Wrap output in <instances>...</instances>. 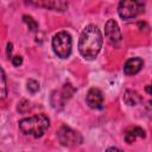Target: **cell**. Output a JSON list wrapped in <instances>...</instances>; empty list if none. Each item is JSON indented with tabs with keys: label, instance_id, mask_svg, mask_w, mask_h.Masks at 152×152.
I'll return each mask as SVG.
<instances>
[{
	"label": "cell",
	"instance_id": "cell-7",
	"mask_svg": "<svg viewBox=\"0 0 152 152\" xmlns=\"http://www.w3.org/2000/svg\"><path fill=\"white\" fill-rule=\"evenodd\" d=\"M86 100L88 106L93 109H101L103 107V94L99 88H90Z\"/></svg>",
	"mask_w": 152,
	"mask_h": 152
},
{
	"label": "cell",
	"instance_id": "cell-5",
	"mask_svg": "<svg viewBox=\"0 0 152 152\" xmlns=\"http://www.w3.org/2000/svg\"><path fill=\"white\" fill-rule=\"evenodd\" d=\"M57 138L59 140V142L63 145V146H68V147H71V146H76V145H80L82 142V135L71 129L70 127L68 126H62L58 132H57Z\"/></svg>",
	"mask_w": 152,
	"mask_h": 152
},
{
	"label": "cell",
	"instance_id": "cell-12",
	"mask_svg": "<svg viewBox=\"0 0 152 152\" xmlns=\"http://www.w3.org/2000/svg\"><path fill=\"white\" fill-rule=\"evenodd\" d=\"M7 94V88H6V77L2 68L0 66V100H2Z\"/></svg>",
	"mask_w": 152,
	"mask_h": 152
},
{
	"label": "cell",
	"instance_id": "cell-11",
	"mask_svg": "<svg viewBox=\"0 0 152 152\" xmlns=\"http://www.w3.org/2000/svg\"><path fill=\"white\" fill-rule=\"evenodd\" d=\"M124 101L128 106H137L141 101V97H140V95L137 91L126 90L125 91V95H124Z\"/></svg>",
	"mask_w": 152,
	"mask_h": 152
},
{
	"label": "cell",
	"instance_id": "cell-3",
	"mask_svg": "<svg viewBox=\"0 0 152 152\" xmlns=\"http://www.w3.org/2000/svg\"><path fill=\"white\" fill-rule=\"evenodd\" d=\"M72 40L68 32L61 31L56 33L52 38V49L55 53L61 58H66L71 53Z\"/></svg>",
	"mask_w": 152,
	"mask_h": 152
},
{
	"label": "cell",
	"instance_id": "cell-2",
	"mask_svg": "<svg viewBox=\"0 0 152 152\" xmlns=\"http://www.w3.org/2000/svg\"><path fill=\"white\" fill-rule=\"evenodd\" d=\"M49 126L50 120L44 114H36L19 121V128L21 129V132L34 138L42 137L49 128Z\"/></svg>",
	"mask_w": 152,
	"mask_h": 152
},
{
	"label": "cell",
	"instance_id": "cell-10",
	"mask_svg": "<svg viewBox=\"0 0 152 152\" xmlns=\"http://www.w3.org/2000/svg\"><path fill=\"white\" fill-rule=\"evenodd\" d=\"M138 137L140 138H144L145 137V131L138 126H134V127H129L126 132H125V140L128 142V144H132Z\"/></svg>",
	"mask_w": 152,
	"mask_h": 152
},
{
	"label": "cell",
	"instance_id": "cell-6",
	"mask_svg": "<svg viewBox=\"0 0 152 152\" xmlns=\"http://www.w3.org/2000/svg\"><path fill=\"white\" fill-rule=\"evenodd\" d=\"M104 34L112 45H118L121 42V31L114 19H109L104 25Z\"/></svg>",
	"mask_w": 152,
	"mask_h": 152
},
{
	"label": "cell",
	"instance_id": "cell-17",
	"mask_svg": "<svg viewBox=\"0 0 152 152\" xmlns=\"http://www.w3.org/2000/svg\"><path fill=\"white\" fill-rule=\"evenodd\" d=\"M106 152H122V151L119 150V148H116V147H109V148L106 150Z\"/></svg>",
	"mask_w": 152,
	"mask_h": 152
},
{
	"label": "cell",
	"instance_id": "cell-16",
	"mask_svg": "<svg viewBox=\"0 0 152 152\" xmlns=\"http://www.w3.org/2000/svg\"><path fill=\"white\" fill-rule=\"evenodd\" d=\"M11 52H12V43H7V56H8V58L11 57Z\"/></svg>",
	"mask_w": 152,
	"mask_h": 152
},
{
	"label": "cell",
	"instance_id": "cell-8",
	"mask_svg": "<svg viewBox=\"0 0 152 152\" xmlns=\"http://www.w3.org/2000/svg\"><path fill=\"white\" fill-rule=\"evenodd\" d=\"M30 5L38 6V7H44L51 11H64L68 7V2L65 1H56V0H50V1H31L28 2Z\"/></svg>",
	"mask_w": 152,
	"mask_h": 152
},
{
	"label": "cell",
	"instance_id": "cell-14",
	"mask_svg": "<svg viewBox=\"0 0 152 152\" xmlns=\"http://www.w3.org/2000/svg\"><path fill=\"white\" fill-rule=\"evenodd\" d=\"M27 89L31 91V93H37L39 90V83L36 81V80H28L27 81Z\"/></svg>",
	"mask_w": 152,
	"mask_h": 152
},
{
	"label": "cell",
	"instance_id": "cell-1",
	"mask_svg": "<svg viewBox=\"0 0 152 152\" xmlns=\"http://www.w3.org/2000/svg\"><path fill=\"white\" fill-rule=\"evenodd\" d=\"M102 46V34L96 25H88L81 33L78 40V50L83 58L94 59Z\"/></svg>",
	"mask_w": 152,
	"mask_h": 152
},
{
	"label": "cell",
	"instance_id": "cell-4",
	"mask_svg": "<svg viewBox=\"0 0 152 152\" xmlns=\"http://www.w3.org/2000/svg\"><path fill=\"white\" fill-rule=\"evenodd\" d=\"M144 6L141 1H121L118 6V12L121 18L132 19L144 12Z\"/></svg>",
	"mask_w": 152,
	"mask_h": 152
},
{
	"label": "cell",
	"instance_id": "cell-18",
	"mask_svg": "<svg viewBox=\"0 0 152 152\" xmlns=\"http://www.w3.org/2000/svg\"><path fill=\"white\" fill-rule=\"evenodd\" d=\"M146 90H147V93H148V94H151V90H150V86H147V87H146Z\"/></svg>",
	"mask_w": 152,
	"mask_h": 152
},
{
	"label": "cell",
	"instance_id": "cell-13",
	"mask_svg": "<svg viewBox=\"0 0 152 152\" xmlns=\"http://www.w3.org/2000/svg\"><path fill=\"white\" fill-rule=\"evenodd\" d=\"M23 18H24L25 24L28 26L30 31H36V30L38 28V24H37V21H36L31 15H26V14H25Z\"/></svg>",
	"mask_w": 152,
	"mask_h": 152
},
{
	"label": "cell",
	"instance_id": "cell-9",
	"mask_svg": "<svg viewBox=\"0 0 152 152\" xmlns=\"http://www.w3.org/2000/svg\"><path fill=\"white\" fill-rule=\"evenodd\" d=\"M142 65H144V62L141 58H138V57L129 58L124 65V72L126 75H135L141 70Z\"/></svg>",
	"mask_w": 152,
	"mask_h": 152
},
{
	"label": "cell",
	"instance_id": "cell-15",
	"mask_svg": "<svg viewBox=\"0 0 152 152\" xmlns=\"http://www.w3.org/2000/svg\"><path fill=\"white\" fill-rule=\"evenodd\" d=\"M21 63H23V58H21L20 56L17 55V56H13V57H12V64H13L14 66H19Z\"/></svg>",
	"mask_w": 152,
	"mask_h": 152
}]
</instances>
